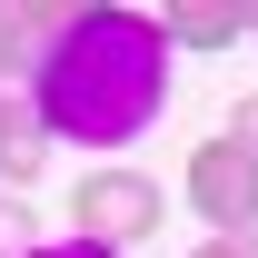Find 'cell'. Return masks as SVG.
I'll use <instances>...</instances> for the list:
<instances>
[{
  "mask_svg": "<svg viewBox=\"0 0 258 258\" xmlns=\"http://www.w3.org/2000/svg\"><path fill=\"white\" fill-rule=\"evenodd\" d=\"M40 149H50V129H40L30 90H0V179L30 189V179H40Z\"/></svg>",
  "mask_w": 258,
  "mask_h": 258,
  "instance_id": "obj_5",
  "label": "cell"
},
{
  "mask_svg": "<svg viewBox=\"0 0 258 258\" xmlns=\"http://www.w3.org/2000/svg\"><path fill=\"white\" fill-rule=\"evenodd\" d=\"M228 139H238V149H248V159H258V90L238 99V109H228Z\"/></svg>",
  "mask_w": 258,
  "mask_h": 258,
  "instance_id": "obj_7",
  "label": "cell"
},
{
  "mask_svg": "<svg viewBox=\"0 0 258 258\" xmlns=\"http://www.w3.org/2000/svg\"><path fill=\"white\" fill-rule=\"evenodd\" d=\"M189 209L219 238H258V159L238 139H199L189 149Z\"/></svg>",
  "mask_w": 258,
  "mask_h": 258,
  "instance_id": "obj_3",
  "label": "cell"
},
{
  "mask_svg": "<svg viewBox=\"0 0 258 258\" xmlns=\"http://www.w3.org/2000/svg\"><path fill=\"white\" fill-rule=\"evenodd\" d=\"M0 248H10V258H30V248H40V219L20 209V199H0Z\"/></svg>",
  "mask_w": 258,
  "mask_h": 258,
  "instance_id": "obj_6",
  "label": "cell"
},
{
  "mask_svg": "<svg viewBox=\"0 0 258 258\" xmlns=\"http://www.w3.org/2000/svg\"><path fill=\"white\" fill-rule=\"evenodd\" d=\"M169 99V40L149 10H119V0H80L50 50L30 60V109L50 139H80V149H119L159 119Z\"/></svg>",
  "mask_w": 258,
  "mask_h": 258,
  "instance_id": "obj_1",
  "label": "cell"
},
{
  "mask_svg": "<svg viewBox=\"0 0 258 258\" xmlns=\"http://www.w3.org/2000/svg\"><path fill=\"white\" fill-rule=\"evenodd\" d=\"M159 219H169V199H159V179H139V169H90V179L70 189V228H80L90 248H109V258H119L129 238H159Z\"/></svg>",
  "mask_w": 258,
  "mask_h": 258,
  "instance_id": "obj_2",
  "label": "cell"
},
{
  "mask_svg": "<svg viewBox=\"0 0 258 258\" xmlns=\"http://www.w3.org/2000/svg\"><path fill=\"white\" fill-rule=\"evenodd\" d=\"M159 40L169 50H228V40H248V0H169Z\"/></svg>",
  "mask_w": 258,
  "mask_h": 258,
  "instance_id": "obj_4",
  "label": "cell"
},
{
  "mask_svg": "<svg viewBox=\"0 0 258 258\" xmlns=\"http://www.w3.org/2000/svg\"><path fill=\"white\" fill-rule=\"evenodd\" d=\"M30 258H109V248H90V238H40Z\"/></svg>",
  "mask_w": 258,
  "mask_h": 258,
  "instance_id": "obj_8",
  "label": "cell"
},
{
  "mask_svg": "<svg viewBox=\"0 0 258 258\" xmlns=\"http://www.w3.org/2000/svg\"><path fill=\"white\" fill-rule=\"evenodd\" d=\"M189 258H258V238H209V248H189Z\"/></svg>",
  "mask_w": 258,
  "mask_h": 258,
  "instance_id": "obj_9",
  "label": "cell"
},
{
  "mask_svg": "<svg viewBox=\"0 0 258 258\" xmlns=\"http://www.w3.org/2000/svg\"><path fill=\"white\" fill-rule=\"evenodd\" d=\"M248 40H258V10H248Z\"/></svg>",
  "mask_w": 258,
  "mask_h": 258,
  "instance_id": "obj_10",
  "label": "cell"
}]
</instances>
